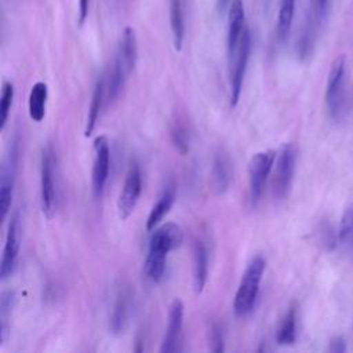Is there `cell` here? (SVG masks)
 <instances>
[{
	"label": "cell",
	"instance_id": "obj_1",
	"mask_svg": "<svg viewBox=\"0 0 353 353\" xmlns=\"http://www.w3.org/2000/svg\"><path fill=\"white\" fill-rule=\"evenodd\" d=\"M183 241V232L179 225L167 222L153 230L149 240V250L145 262V272L148 279L159 284L167 266V256L172 250H176Z\"/></svg>",
	"mask_w": 353,
	"mask_h": 353
},
{
	"label": "cell",
	"instance_id": "obj_2",
	"mask_svg": "<svg viewBox=\"0 0 353 353\" xmlns=\"http://www.w3.org/2000/svg\"><path fill=\"white\" fill-rule=\"evenodd\" d=\"M265 268H266V261L262 255L254 256L247 265L241 276L240 284L237 287L234 302H233L234 313L239 317H244L254 310Z\"/></svg>",
	"mask_w": 353,
	"mask_h": 353
},
{
	"label": "cell",
	"instance_id": "obj_3",
	"mask_svg": "<svg viewBox=\"0 0 353 353\" xmlns=\"http://www.w3.org/2000/svg\"><path fill=\"white\" fill-rule=\"evenodd\" d=\"M345 66H346V58L345 55H339L332 61L328 72L327 87H325V105H327L328 114L334 121H339L343 116Z\"/></svg>",
	"mask_w": 353,
	"mask_h": 353
},
{
	"label": "cell",
	"instance_id": "obj_4",
	"mask_svg": "<svg viewBox=\"0 0 353 353\" xmlns=\"http://www.w3.org/2000/svg\"><path fill=\"white\" fill-rule=\"evenodd\" d=\"M18 160H19V143H18V138L14 137L4 154L1 171H0V211H1L3 221L7 218V214L10 211V205L12 201L17 171H18Z\"/></svg>",
	"mask_w": 353,
	"mask_h": 353
},
{
	"label": "cell",
	"instance_id": "obj_5",
	"mask_svg": "<svg viewBox=\"0 0 353 353\" xmlns=\"http://www.w3.org/2000/svg\"><path fill=\"white\" fill-rule=\"evenodd\" d=\"M57 157L51 146H47L41 154L40 167V200L41 210L47 218L55 214L57 208Z\"/></svg>",
	"mask_w": 353,
	"mask_h": 353
},
{
	"label": "cell",
	"instance_id": "obj_6",
	"mask_svg": "<svg viewBox=\"0 0 353 353\" xmlns=\"http://www.w3.org/2000/svg\"><path fill=\"white\" fill-rule=\"evenodd\" d=\"M274 160L276 152L265 150L255 153L248 163V199L252 207H255L262 197Z\"/></svg>",
	"mask_w": 353,
	"mask_h": 353
},
{
	"label": "cell",
	"instance_id": "obj_7",
	"mask_svg": "<svg viewBox=\"0 0 353 353\" xmlns=\"http://www.w3.org/2000/svg\"><path fill=\"white\" fill-rule=\"evenodd\" d=\"M296 156L298 150L294 143H284L277 154L273 178V193L277 200H283L291 189L296 165Z\"/></svg>",
	"mask_w": 353,
	"mask_h": 353
},
{
	"label": "cell",
	"instance_id": "obj_8",
	"mask_svg": "<svg viewBox=\"0 0 353 353\" xmlns=\"http://www.w3.org/2000/svg\"><path fill=\"white\" fill-rule=\"evenodd\" d=\"M250 52H251V34H250L248 29L245 28L240 37L236 51L230 57V59L233 61L232 72H230V103H232V106H236L239 102L247 65H248V59H250Z\"/></svg>",
	"mask_w": 353,
	"mask_h": 353
},
{
	"label": "cell",
	"instance_id": "obj_9",
	"mask_svg": "<svg viewBox=\"0 0 353 353\" xmlns=\"http://www.w3.org/2000/svg\"><path fill=\"white\" fill-rule=\"evenodd\" d=\"M142 192V174L141 167L137 161H131L125 179L119 194L117 210L121 219H127L135 210Z\"/></svg>",
	"mask_w": 353,
	"mask_h": 353
},
{
	"label": "cell",
	"instance_id": "obj_10",
	"mask_svg": "<svg viewBox=\"0 0 353 353\" xmlns=\"http://www.w3.org/2000/svg\"><path fill=\"white\" fill-rule=\"evenodd\" d=\"M110 167V149L105 135H101L94 142V163H92V194L95 199H101L108 182Z\"/></svg>",
	"mask_w": 353,
	"mask_h": 353
},
{
	"label": "cell",
	"instance_id": "obj_11",
	"mask_svg": "<svg viewBox=\"0 0 353 353\" xmlns=\"http://www.w3.org/2000/svg\"><path fill=\"white\" fill-rule=\"evenodd\" d=\"M21 219H19V212L15 211L11 215L8 229H7V236H6V243L3 248V255H1V262H0V279L1 281H6L10 279L18 263V254H19V229H21Z\"/></svg>",
	"mask_w": 353,
	"mask_h": 353
},
{
	"label": "cell",
	"instance_id": "obj_12",
	"mask_svg": "<svg viewBox=\"0 0 353 353\" xmlns=\"http://www.w3.org/2000/svg\"><path fill=\"white\" fill-rule=\"evenodd\" d=\"M182 325H183V303L179 299H175L172 301L168 310L167 328H165V334L160 347L161 353H171L178 350Z\"/></svg>",
	"mask_w": 353,
	"mask_h": 353
},
{
	"label": "cell",
	"instance_id": "obj_13",
	"mask_svg": "<svg viewBox=\"0 0 353 353\" xmlns=\"http://www.w3.org/2000/svg\"><path fill=\"white\" fill-rule=\"evenodd\" d=\"M138 57L137 34L132 28H125L119 44V50L114 58V65L119 66L127 76L132 72Z\"/></svg>",
	"mask_w": 353,
	"mask_h": 353
},
{
	"label": "cell",
	"instance_id": "obj_14",
	"mask_svg": "<svg viewBox=\"0 0 353 353\" xmlns=\"http://www.w3.org/2000/svg\"><path fill=\"white\" fill-rule=\"evenodd\" d=\"M233 167L229 156L219 150L214 156L212 170H211V185L216 194H223L232 183Z\"/></svg>",
	"mask_w": 353,
	"mask_h": 353
},
{
	"label": "cell",
	"instance_id": "obj_15",
	"mask_svg": "<svg viewBox=\"0 0 353 353\" xmlns=\"http://www.w3.org/2000/svg\"><path fill=\"white\" fill-rule=\"evenodd\" d=\"M208 250L204 241L196 240L193 244V288L196 294H200L208 279Z\"/></svg>",
	"mask_w": 353,
	"mask_h": 353
},
{
	"label": "cell",
	"instance_id": "obj_16",
	"mask_svg": "<svg viewBox=\"0 0 353 353\" xmlns=\"http://www.w3.org/2000/svg\"><path fill=\"white\" fill-rule=\"evenodd\" d=\"M175 193H176V185L174 182H168L148 215V219H146L148 232H153L157 228V225L161 222V219L168 214L170 208L174 204Z\"/></svg>",
	"mask_w": 353,
	"mask_h": 353
},
{
	"label": "cell",
	"instance_id": "obj_17",
	"mask_svg": "<svg viewBox=\"0 0 353 353\" xmlns=\"http://www.w3.org/2000/svg\"><path fill=\"white\" fill-rule=\"evenodd\" d=\"M244 7L240 0H234L229 8V21H228V51L229 57L237 48L240 37L245 29L244 26Z\"/></svg>",
	"mask_w": 353,
	"mask_h": 353
},
{
	"label": "cell",
	"instance_id": "obj_18",
	"mask_svg": "<svg viewBox=\"0 0 353 353\" xmlns=\"http://www.w3.org/2000/svg\"><path fill=\"white\" fill-rule=\"evenodd\" d=\"M105 95H106V81L103 77H99L95 83L90 108H88V114H87V121H85V128H84V135L90 137L92 131L95 130V125L98 123L101 109L105 102Z\"/></svg>",
	"mask_w": 353,
	"mask_h": 353
},
{
	"label": "cell",
	"instance_id": "obj_19",
	"mask_svg": "<svg viewBox=\"0 0 353 353\" xmlns=\"http://www.w3.org/2000/svg\"><path fill=\"white\" fill-rule=\"evenodd\" d=\"M47 95H48V88L46 83L37 81L32 85L29 92L28 110H29V117L36 123H40L46 116Z\"/></svg>",
	"mask_w": 353,
	"mask_h": 353
},
{
	"label": "cell",
	"instance_id": "obj_20",
	"mask_svg": "<svg viewBox=\"0 0 353 353\" xmlns=\"http://www.w3.org/2000/svg\"><path fill=\"white\" fill-rule=\"evenodd\" d=\"M170 23L174 47L176 51H179L182 48L185 37V18L182 0H170Z\"/></svg>",
	"mask_w": 353,
	"mask_h": 353
},
{
	"label": "cell",
	"instance_id": "obj_21",
	"mask_svg": "<svg viewBox=\"0 0 353 353\" xmlns=\"http://www.w3.org/2000/svg\"><path fill=\"white\" fill-rule=\"evenodd\" d=\"M296 339V307L291 306L288 312L284 314L277 334L276 341L280 345H292Z\"/></svg>",
	"mask_w": 353,
	"mask_h": 353
},
{
	"label": "cell",
	"instance_id": "obj_22",
	"mask_svg": "<svg viewBox=\"0 0 353 353\" xmlns=\"http://www.w3.org/2000/svg\"><path fill=\"white\" fill-rule=\"evenodd\" d=\"M127 319H128V295L125 292H120L112 312V317L109 323L110 331L113 334H121L123 330L125 328Z\"/></svg>",
	"mask_w": 353,
	"mask_h": 353
},
{
	"label": "cell",
	"instance_id": "obj_23",
	"mask_svg": "<svg viewBox=\"0 0 353 353\" xmlns=\"http://www.w3.org/2000/svg\"><path fill=\"white\" fill-rule=\"evenodd\" d=\"M15 305V294L11 290L3 291L0 298V345H3L8 335V323L12 307Z\"/></svg>",
	"mask_w": 353,
	"mask_h": 353
},
{
	"label": "cell",
	"instance_id": "obj_24",
	"mask_svg": "<svg viewBox=\"0 0 353 353\" xmlns=\"http://www.w3.org/2000/svg\"><path fill=\"white\" fill-rule=\"evenodd\" d=\"M295 11V0H281L277 17V36L280 40H285L290 34Z\"/></svg>",
	"mask_w": 353,
	"mask_h": 353
},
{
	"label": "cell",
	"instance_id": "obj_25",
	"mask_svg": "<svg viewBox=\"0 0 353 353\" xmlns=\"http://www.w3.org/2000/svg\"><path fill=\"white\" fill-rule=\"evenodd\" d=\"M170 131H171V139H172V143H174L175 149L181 154H186L189 152L190 135H189V130H188V125H186L185 120H182L181 117H176L171 123V130Z\"/></svg>",
	"mask_w": 353,
	"mask_h": 353
},
{
	"label": "cell",
	"instance_id": "obj_26",
	"mask_svg": "<svg viewBox=\"0 0 353 353\" xmlns=\"http://www.w3.org/2000/svg\"><path fill=\"white\" fill-rule=\"evenodd\" d=\"M0 98H1L0 99V128L4 130L10 116L12 101H14V84L11 81H7V80L3 81Z\"/></svg>",
	"mask_w": 353,
	"mask_h": 353
},
{
	"label": "cell",
	"instance_id": "obj_27",
	"mask_svg": "<svg viewBox=\"0 0 353 353\" xmlns=\"http://www.w3.org/2000/svg\"><path fill=\"white\" fill-rule=\"evenodd\" d=\"M338 237L342 244L353 245V203L347 205L341 218Z\"/></svg>",
	"mask_w": 353,
	"mask_h": 353
},
{
	"label": "cell",
	"instance_id": "obj_28",
	"mask_svg": "<svg viewBox=\"0 0 353 353\" xmlns=\"http://www.w3.org/2000/svg\"><path fill=\"white\" fill-rule=\"evenodd\" d=\"M210 341H211V350L212 352H216V353L223 352V332H222V328L218 324H212Z\"/></svg>",
	"mask_w": 353,
	"mask_h": 353
},
{
	"label": "cell",
	"instance_id": "obj_29",
	"mask_svg": "<svg viewBox=\"0 0 353 353\" xmlns=\"http://www.w3.org/2000/svg\"><path fill=\"white\" fill-rule=\"evenodd\" d=\"M328 350L332 352V353H343L346 350V343H345L343 338L342 336H334L330 342Z\"/></svg>",
	"mask_w": 353,
	"mask_h": 353
},
{
	"label": "cell",
	"instance_id": "obj_30",
	"mask_svg": "<svg viewBox=\"0 0 353 353\" xmlns=\"http://www.w3.org/2000/svg\"><path fill=\"white\" fill-rule=\"evenodd\" d=\"M327 4H328V0H312V6H313L316 17L323 18L325 15Z\"/></svg>",
	"mask_w": 353,
	"mask_h": 353
},
{
	"label": "cell",
	"instance_id": "obj_31",
	"mask_svg": "<svg viewBox=\"0 0 353 353\" xmlns=\"http://www.w3.org/2000/svg\"><path fill=\"white\" fill-rule=\"evenodd\" d=\"M88 15V0H79V23L83 25Z\"/></svg>",
	"mask_w": 353,
	"mask_h": 353
}]
</instances>
